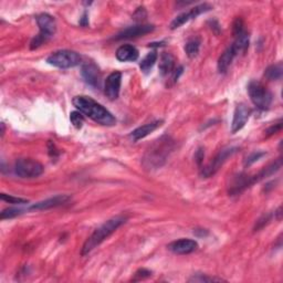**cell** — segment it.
<instances>
[{
  "mask_svg": "<svg viewBox=\"0 0 283 283\" xmlns=\"http://www.w3.org/2000/svg\"><path fill=\"white\" fill-rule=\"evenodd\" d=\"M127 217L119 215L113 218H111L108 221H105L102 226H100L98 229L94 230V232L86 239L83 247H82L81 255L86 256L90 253L94 248H97L99 245H101L103 241L109 238L110 235L115 232V230L119 229L122 225L126 222Z\"/></svg>",
  "mask_w": 283,
  "mask_h": 283,
  "instance_id": "cell-3",
  "label": "cell"
},
{
  "mask_svg": "<svg viewBox=\"0 0 283 283\" xmlns=\"http://www.w3.org/2000/svg\"><path fill=\"white\" fill-rule=\"evenodd\" d=\"M73 105L82 114L87 115L90 119L96 121L104 126L115 125L116 120L110 111L106 110L103 105L98 103L90 97L80 96L73 99Z\"/></svg>",
  "mask_w": 283,
  "mask_h": 283,
  "instance_id": "cell-2",
  "label": "cell"
},
{
  "mask_svg": "<svg viewBox=\"0 0 283 283\" xmlns=\"http://www.w3.org/2000/svg\"><path fill=\"white\" fill-rule=\"evenodd\" d=\"M167 248L176 255H190V253L197 250L198 244L197 241L192 239H180L169 244Z\"/></svg>",
  "mask_w": 283,
  "mask_h": 283,
  "instance_id": "cell-15",
  "label": "cell"
},
{
  "mask_svg": "<svg viewBox=\"0 0 283 283\" xmlns=\"http://www.w3.org/2000/svg\"><path fill=\"white\" fill-rule=\"evenodd\" d=\"M281 128H282V122L280 121L279 123H276V124H274V125H272V126H270L268 129H267V136H271V135H273V134H275V133H278V132H280L281 131Z\"/></svg>",
  "mask_w": 283,
  "mask_h": 283,
  "instance_id": "cell-32",
  "label": "cell"
},
{
  "mask_svg": "<svg viewBox=\"0 0 283 283\" xmlns=\"http://www.w3.org/2000/svg\"><path fill=\"white\" fill-rule=\"evenodd\" d=\"M50 66L60 68V69H69L79 66L81 63V57L78 52L71 50H59L51 53L46 59Z\"/></svg>",
  "mask_w": 283,
  "mask_h": 283,
  "instance_id": "cell-6",
  "label": "cell"
},
{
  "mask_svg": "<svg viewBox=\"0 0 283 283\" xmlns=\"http://www.w3.org/2000/svg\"><path fill=\"white\" fill-rule=\"evenodd\" d=\"M281 210H282V207L280 206V207L278 208V210H276L275 212H274V215H275V217H276V219L278 220H281V215H282V212H281Z\"/></svg>",
  "mask_w": 283,
  "mask_h": 283,
  "instance_id": "cell-36",
  "label": "cell"
},
{
  "mask_svg": "<svg viewBox=\"0 0 283 283\" xmlns=\"http://www.w3.org/2000/svg\"><path fill=\"white\" fill-rule=\"evenodd\" d=\"M151 275H152V271L147 270V269H139V270L136 271V272H135V275H134L133 281L144 280V279L150 278Z\"/></svg>",
  "mask_w": 283,
  "mask_h": 283,
  "instance_id": "cell-30",
  "label": "cell"
},
{
  "mask_svg": "<svg viewBox=\"0 0 283 283\" xmlns=\"http://www.w3.org/2000/svg\"><path fill=\"white\" fill-rule=\"evenodd\" d=\"M138 58V50L135 48L134 45L131 44H124L121 45L119 49L116 50V59L121 62H127V61H135Z\"/></svg>",
  "mask_w": 283,
  "mask_h": 283,
  "instance_id": "cell-17",
  "label": "cell"
},
{
  "mask_svg": "<svg viewBox=\"0 0 283 283\" xmlns=\"http://www.w3.org/2000/svg\"><path fill=\"white\" fill-rule=\"evenodd\" d=\"M282 73H283V66L282 63L279 62L276 64H272L264 72V76L270 81H278L282 78Z\"/></svg>",
  "mask_w": 283,
  "mask_h": 283,
  "instance_id": "cell-22",
  "label": "cell"
},
{
  "mask_svg": "<svg viewBox=\"0 0 283 283\" xmlns=\"http://www.w3.org/2000/svg\"><path fill=\"white\" fill-rule=\"evenodd\" d=\"M157 52L156 51H153V52H150L149 55H147L146 57H144L143 60L140 61L139 63V68L142 71H144V72H149V71L154 67V64L155 62L157 61Z\"/></svg>",
  "mask_w": 283,
  "mask_h": 283,
  "instance_id": "cell-23",
  "label": "cell"
},
{
  "mask_svg": "<svg viewBox=\"0 0 283 283\" xmlns=\"http://www.w3.org/2000/svg\"><path fill=\"white\" fill-rule=\"evenodd\" d=\"M154 30V26L151 25H137L133 27H128L124 29L123 31L117 33L114 39L115 40H123V39H132V38H137L140 35H144L152 32Z\"/></svg>",
  "mask_w": 283,
  "mask_h": 283,
  "instance_id": "cell-14",
  "label": "cell"
},
{
  "mask_svg": "<svg viewBox=\"0 0 283 283\" xmlns=\"http://www.w3.org/2000/svg\"><path fill=\"white\" fill-rule=\"evenodd\" d=\"M37 23L40 29L38 35L32 39L30 49L34 50L46 42L57 31V23L53 17L48 14H41L37 17Z\"/></svg>",
  "mask_w": 283,
  "mask_h": 283,
  "instance_id": "cell-4",
  "label": "cell"
},
{
  "mask_svg": "<svg viewBox=\"0 0 283 283\" xmlns=\"http://www.w3.org/2000/svg\"><path fill=\"white\" fill-rule=\"evenodd\" d=\"M48 149H49V154L51 157H57L59 155V152L57 150L56 145L52 143V142H49L48 143Z\"/></svg>",
  "mask_w": 283,
  "mask_h": 283,
  "instance_id": "cell-34",
  "label": "cell"
},
{
  "mask_svg": "<svg viewBox=\"0 0 283 283\" xmlns=\"http://www.w3.org/2000/svg\"><path fill=\"white\" fill-rule=\"evenodd\" d=\"M199 46H200V41L198 39H193L190 40L188 42L186 43L185 46V51H186V55L190 57L191 59L195 58L199 52Z\"/></svg>",
  "mask_w": 283,
  "mask_h": 283,
  "instance_id": "cell-24",
  "label": "cell"
},
{
  "mask_svg": "<svg viewBox=\"0 0 283 283\" xmlns=\"http://www.w3.org/2000/svg\"><path fill=\"white\" fill-rule=\"evenodd\" d=\"M80 25L81 26H83V27H86L88 25V20H87V15L84 14L83 17H82V19L80 21Z\"/></svg>",
  "mask_w": 283,
  "mask_h": 283,
  "instance_id": "cell-35",
  "label": "cell"
},
{
  "mask_svg": "<svg viewBox=\"0 0 283 283\" xmlns=\"http://www.w3.org/2000/svg\"><path fill=\"white\" fill-rule=\"evenodd\" d=\"M81 74L87 84L93 87H100L101 85V72L94 63L88 62L83 64L81 69Z\"/></svg>",
  "mask_w": 283,
  "mask_h": 283,
  "instance_id": "cell-12",
  "label": "cell"
},
{
  "mask_svg": "<svg viewBox=\"0 0 283 283\" xmlns=\"http://www.w3.org/2000/svg\"><path fill=\"white\" fill-rule=\"evenodd\" d=\"M223 281L220 278H212L206 274H196L193 275V278L190 279V282H220Z\"/></svg>",
  "mask_w": 283,
  "mask_h": 283,
  "instance_id": "cell-28",
  "label": "cell"
},
{
  "mask_svg": "<svg viewBox=\"0 0 283 283\" xmlns=\"http://www.w3.org/2000/svg\"><path fill=\"white\" fill-rule=\"evenodd\" d=\"M270 220H271V215H263L260 219L257 221L255 226V231H258V230L262 229L264 226H267Z\"/></svg>",
  "mask_w": 283,
  "mask_h": 283,
  "instance_id": "cell-31",
  "label": "cell"
},
{
  "mask_svg": "<svg viewBox=\"0 0 283 283\" xmlns=\"http://www.w3.org/2000/svg\"><path fill=\"white\" fill-rule=\"evenodd\" d=\"M175 70V58L172 53L164 52L159 59V72L163 76L170 75Z\"/></svg>",
  "mask_w": 283,
  "mask_h": 283,
  "instance_id": "cell-20",
  "label": "cell"
},
{
  "mask_svg": "<svg viewBox=\"0 0 283 283\" xmlns=\"http://www.w3.org/2000/svg\"><path fill=\"white\" fill-rule=\"evenodd\" d=\"M264 155H265L264 152H255V153H252V154H250L249 156L247 157L246 162H245V165H246V166H250V165H252L253 163H256L257 161H259V159H260Z\"/></svg>",
  "mask_w": 283,
  "mask_h": 283,
  "instance_id": "cell-29",
  "label": "cell"
},
{
  "mask_svg": "<svg viewBox=\"0 0 283 283\" xmlns=\"http://www.w3.org/2000/svg\"><path fill=\"white\" fill-rule=\"evenodd\" d=\"M281 165H282V159L278 158L275 162H273L272 164H270L269 166L263 168L260 173L253 176V178H255V181L258 182V181H260V180H262L264 178H267V177H269L271 175H273L274 173L278 172V170L281 168Z\"/></svg>",
  "mask_w": 283,
  "mask_h": 283,
  "instance_id": "cell-21",
  "label": "cell"
},
{
  "mask_svg": "<svg viewBox=\"0 0 283 283\" xmlns=\"http://www.w3.org/2000/svg\"><path fill=\"white\" fill-rule=\"evenodd\" d=\"M251 115V110L245 104H239L234 110L233 119L231 123V132L237 133L243 129Z\"/></svg>",
  "mask_w": 283,
  "mask_h": 283,
  "instance_id": "cell-11",
  "label": "cell"
},
{
  "mask_svg": "<svg viewBox=\"0 0 283 283\" xmlns=\"http://www.w3.org/2000/svg\"><path fill=\"white\" fill-rule=\"evenodd\" d=\"M237 151V147H228V149H223L222 151H220L207 166H205L202 169V176L205 177V178H208V177L215 175L222 166L223 163H225L229 157H231Z\"/></svg>",
  "mask_w": 283,
  "mask_h": 283,
  "instance_id": "cell-8",
  "label": "cell"
},
{
  "mask_svg": "<svg viewBox=\"0 0 283 283\" xmlns=\"http://www.w3.org/2000/svg\"><path fill=\"white\" fill-rule=\"evenodd\" d=\"M248 93H249L250 100L258 109L268 110L272 103V94L268 90V87L263 85L259 81H251L248 84Z\"/></svg>",
  "mask_w": 283,
  "mask_h": 283,
  "instance_id": "cell-5",
  "label": "cell"
},
{
  "mask_svg": "<svg viewBox=\"0 0 283 283\" xmlns=\"http://www.w3.org/2000/svg\"><path fill=\"white\" fill-rule=\"evenodd\" d=\"M162 124H163V121H155V122H152V123H149V124H145V125L140 126V127L135 129V131H133L131 133V137L135 142L139 140L142 138L146 137L147 135H150L151 133L156 131L158 127L162 126Z\"/></svg>",
  "mask_w": 283,
  "mask_h": 283,
  "instance_id": "cell-18",
  "label": "cell"
},
{
  "mask_svg": "<svg viewBox=\"0 0 283 283\" xmlns=\"http://www.w3.org/2000/svg\"><path fill=\"white\" fill-rule=\"evenodd\" d=\"M204 157H205L204 150L203 149H199L196 152V154H195V161H196L198 166H200V165H202V163L204 162Z\"/></svg>",
  "mask_w": 283,
  "mask_h": 283,
  "instance_id": "cell-33",
  "label": "cell"
},
{
  "mask_svg": "<svg viewBox=\"0 0 283 283\" xmlns=\"http://www.w3.org/2000/svg\"><path fill=\"white\" fill-rule=\"evenodd\" d=\"M23 212L22 209H18V208H7V209H4L2 211V214H0V218H2L3 220L5 219H11V218H15L17 216L21 215Z\"/></svg>",
  "mask_w": 283,
  "mask_h": 283,
  "instance_id": "cell-26",
  "label": "cell"
},
{
  "mask_svg": "<svg viewBox=\"0 0 283 283\" xmlns=\"http://www.w3.org/2000/svg\"><path fill=\"white\" fill-rule=\"evenodd\" d=\"M43 170V165L32 158H19L15 164V172L21 178H35L42 175Z\"/></svg>",
  "mask_w": 283,
  "mask_h": 283,
  "instance_id": "cell-7",
  "label": "cell"
},
{
  "mask_svg": "<svg viewBox=\"0 0 283 283\" xmlns=\"http://www.w3.org/2000/svg\"><path fill=\"white\" fill-rule=\"evenodd\" d=\"M70 199H71V197L68 196V195H58V196L48 198L45 200H42V202H39L37 204L32 205L30 209L31 210H46V209L56 208V207H59V206L67 204Z\"/></svg>",
  "mask_w": 283,
  "mask_h": 283,
  "instance_id": "cell-16",
  "label": "cell"
},
{
  "mask_svg": "<svg viewBox=\"0 0 283 283\" xmlns=\"http://www.w3.org/2000/svg\"><path fill=\"white\" fill-rule=\"evenodd\" d=\"M121 82H122V73L119 72V71H115V72L111 73L108 76L104 85V93L110 100H115L119 98Z\"/></svg>",
  "mask_w": 283,
  "mask_h": 283,
  "instance_id": "cell-10",
  "label": "cell"
},
{
  "mask_svg": "<svg viewBox=\"0 0 283 283\" xmlns=\"http://www.w3.org/2000/svg\"><path fill=\"white\" fill-rule=\"evenodd\" d=\"M175 149V140L168 136L163 135L162 137L156 139L149 150L146 151L143 157V166L147 169L161 168L166 163L170 153Z\"/></svg>",
  "mask_w": 283,
  "mask_h": 283,
  "instance_id": "cell-1",
  "label": "cell"
},
{
  "mask_svg": "<svg viewBox=\"0 0 283 283\" xmlns=\"http://www.w3.org/2000/svg\"><path fill=\"white\" fill-rule=\"evenodd\" d=\"M70 121L73 124V126L75 128H81L82 126H83L84 117H83V115H82L80 111H74L70 114Z\"/></svg>",
  "mask_w": 283,
  "mask_h": 283,
  "instance_id": "cell-25",
  "label": "cell"
},
{
  "mask_svg": "<svg viewBox=\"0 0 283 283\" xmlns=\"http://www.w3.org/2000/svg\"><path fill=\"white\" fill-rule=\"evenodd\" d=\"M0 198H2V200H4V202H6V203L14 204V205H23V204L29 203L27 199L19 198V197H14V196H10V195H7V194H2V195H0Z\"/></svg>",
  "mask_w": 283,
  "mask_h": 283,
  "instance_id": "cell-27",
  "label": "cell"
},
{
  "mask_svg": "<svg viewBox=\"0 0 283 283\" xmlns=\"http://www.w3.org/2000/svg\"><path fill=\"white\" fill-rule=\"evenodd\" d=\"M211 9V6L208 4H203V5H198L196 7L191 9L190 11H187V13H184L179 15L178 17H176L175 19L173 20V22L170 23V29H177L181 27L184 23H186L187 21H190L191 19H194V18L198 17L199 15H202L204 13H207Z\"/></svg>",
  "mask_w": 283,
  "mask_h": 283,
  "instance_id": "cell-9",
  "label": "cell"
},
{
  "mask_svg": "<svg viewBox=\"0 0 283 283\" xmlns=\"http://www.w3.org/2000/svg\"><path fill=\"white\" fill-rule=\"evenodd\" d=\"M253 184H256L253 176L239 174L238 176L234 177L231 181V185L229 186V194L231 195V196H235V195L243 193L248 187H250Z\"/></svg>",
  "mask_w": 283,
  "mask_h": 283,
  "instance_id": "cell-13",
  "label": "cell"
},
{
  "mask_svg": "<svg viewBox=\"0 0 283 283\" xmlns=\"http://www.w3.org/2000/svg\"><path fill=\"white\" fill-rule=\"evenodd\" d=\"M237 55L238 53L232 46V44L230 45L229 48H227L225 52L220 56L219 60H218V71H219L220 73H226L230 67V64L232 63L234 57Z\"/></svg>",
  "mask_w": 283,
  "mask_h": 283,
  "instance_id": "cell-19",
  "label": "cell"
}]
</instances>
